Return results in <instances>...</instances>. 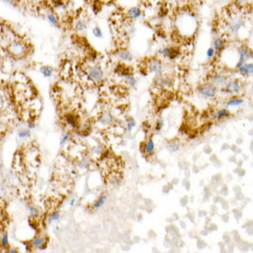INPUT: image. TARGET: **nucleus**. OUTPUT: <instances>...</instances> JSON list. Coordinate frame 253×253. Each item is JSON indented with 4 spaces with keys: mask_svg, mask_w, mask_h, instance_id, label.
<instances>
[{
    "mask_svg": "<svg viewBox=\"0 0 253 253\" xmlns=\"http://www.w3.org/2000/svg\"><path fill=\"white\" fill-rule=\"evenodd\" d=\"M225 89L229 93H237L240 90V82L236 79L230 80L225 84Z\"/></svg>",
    "mask_w": 253,
    "mask_h": 253,
    "instance_id": "6e6552de",
    "label": "nucleus"
},
{
    "mask_svg": "<svg viewBox=\"0 0 253 253\" xmlns=\"http://www.w3.org/2000/svg\"><path fill=\"white\" fill-rule=\"evenodd\" d=\"M32 2H39V1H42V0H31Z\"/></svg>",
    "mask_w": 253,
    "mask_h": 253,
    "instance_id": "c9c22d12",
    "label": "nucleus"
},
{
    "mask_svg": "<svg viewBox=\"0 0 253 253\" xmlns=\"http://www.w3.org/2000/svg\"><path fill=\"white\" fill-rule=\"evenodd\" d=\"M145 150L146 152L148 154V155H152L154 153V150H155V145H154V142L152 139H149L147 143H146V146H145Z\"/></svg>",
    "mask_w": 253,
    "mask_h": 253,
    "instance_id": "4468645a",
    "label": "nucleus"
},
{
    "mask_svg": "<svg viewBox=\"0 0 253 253\" xmlns=\"http://www.w3.org/2000/svg\"><path fill=\"white\" fill-rule=\"evenodd\" d=\"M211 82L215 85V86H219V87H223L226 84L227 82V79H226V76L222 75V74H219V75H214L212 76L211 77Z\"/></svg>",
    "mask_w": 253,
    "mask_h": 253,
    "instance_id": "1a4fd4ad",
    "label": "nucleus"
},
{
    "mask_svg": "<svg viewBox=\"0 0 253 253\" xmlns=\"http://www.w3.org/2000/svg\"><path fill=\"white\" fill-rule=\"evenodd\" d=\"M19 135H20V137H28V136H30V133L28 131H21Z\"/></svg>",
    "mask_w": 253,
    "mask_h": 253,
    "instance_id": "c756f323",
    "label": "nucleus"
},
{
    "mask_svg": "<svg viewBox=\"0 0 253 253\" xmlns=\"http://www.w3.org/2000/svg\"><path fill=\"white\" fill-rule=\"evenodd\" d=\"M147 68L149 72L155 74H160L163 69L162 62L158 58H151L147 62Z\"/></svg>",
    "mask_w": 253,
    "mask_h": 253,
    "instance_id": "39448f33",
    "label": "nucleus"
},
{
    "mask_svg": "<svg viewBox=\"0 0 253 253\" xmlns=\"http://www.w3.org/2000/svg\"><path fill=\"white\" fill-rule=\"evenodd\" d=\"M180 52L177 48H174V47H169V55H168V58L170 59V60H173L175 59L178 55H179Z\"/></svg>",
    "mask_w": 253,
    "mask_h": 253,
    "instance_id": "a211bd4d",
    "label": "nucleus"
},
{
    "mask_svg": "<svg viewBox=\"0 0 253 253\" xmlns=\"http://www.w3.org/2000/svg\"><path fill=\"white\" fill-rule=\"evenodd\" d=\"M229 115V110H219L218 112L215 113V117L217 119H221V118H224L225 116Z\"/></svg>",
    "mask_w": 253,
    "mask_h": 253,
    "instance_id": "5701e85b",
    "label": "nucleus"
},
{
    "mask_svg": "<svg viewBox=\"0 0 253 253\" xmlns=\"http://www.w3.org/2000/svg\"><path fill=\"white\" fill-rule=\"evenodd\" d=\"M214 54H215V50L214 49V48H209L208 50H207V52H206V55L209 57V58H213L214 56Z\"/></svg>",
    "mask_w": 253,
    "mask_h": 253,
    "instance_id": "a878e982",
    "label": "nucleus"
},
{
    "mask_svg": "<svg viewBox=\"0 0 253 253\" xmlns=\"http://www.w3.org/2000/svg\"><path fill=\"white\" fill-rule=\"evenodd\" d=\"M41 73L45 76V77H50L52 76L53 73H54V69L51 66L45 65V66H42L41 67Z\"/></svg>",
    "mask_w": 253,
    "mask_h": 253,
    "instance_id": "dca6fc26",
    "label": "nucleus"
},
{
    "mask_svg": "<svg viewBox=\"0 0 253 253\" xmlns=\"http://www.w3.org/2000/svg\"><path fill=\"white\" fill-rule=\"evenodd\" d=\"M74 28L76 32H84L87 28V21L83 17H78L74 20Z\"/></svg>",
    "mask_w": 253,
    "mask_h": 253,
    "instance_id": "0eeeda50",
    "label": "nucleus"
},
{
    "mask_svg": "<svg viewBox=\"0 0 253 253\" xmlns=\"http://www.w3.org/2000/svg\"><path fill=\"white\" fill-rule=\"evenodd\" d=\"M44 244V240L43 237H35L32 241V245L33 247H41L42 245Z\"/></svg>",
    "mask_w": 253,
    "mask_h": 253,
    "instance_id": "4be33fe9",
    "label": "nucleus"
},
{
    "mask_svg": "<svg viewBox=\"0 0 253 253\" xmlns=\"http://www.w3.org/2000/svg\"><path fill=\"white\" fill-rule=\"evenodd\" d=\"M163 120L162 119H159L158 121H157V126H156V130L157 131H160L161 128H162V126H163Z\"/></svg>",
    "mask_w": 253,
    "mask_h": 253,
    "instance_id": "bb28decb",
    "label": "nucleus"
},
{
    "mask_svg": "<svg viewBox=\"0 0 253 253\" xmlns=\"http://www.w3.org/2000/svg\"><path fill=\"white\" fill-rule=\"evenodd\" d=\"M239 73L244 75H251L253 73V65L252 64H244L238 68Z\"/></svg>",
    "mask_w": 253,
    "mask_h": 253,
    "instance_id": "ddd939ff",
    "label": "nucleus"
},
{
    "mask_svg": "<svg viewBox=\"0 0 253 253\" xmlns=\"http://www.w3.org/2000/svg\"><path fill=\"white\" fill-rule=\"evenodd\" d=\"M169 148L170 151L176 152V151H178L180 149V144L177 143V142H172V143H170L169 145Z\"/></svg>",
    "mask_w": 253,
    "mask_h": 253,
    "instance_id": "393cba45",
    "label": "nucleus"
},
{
    "mask_svg": "<svg viewBox=\"0 0 253 253\" xmlns=\"http://www.w3.org/2000/svg\"><path fill=\"white\" fill-rule=\"evenodd\" d=\"M245 26V20L242 15L238 13H234L227 20V30L232 34L236 35L239 32V30Z\"/></svg>",
    "mask_w": 253,
    "mask_h": 253,
    "instance_id": "f03ea898",
    "label": "nucleus"
},
{
    "mask_svg": "<svg viewBox=\"0 0 253 253\" xmlns=\"http://www.w3.org/2000/svg\"><path fill=\"white\" fill-rule=\"evenodd\" d=\"M166 1H167L169 4L172 5V6H176V5H178V3L180 1V0H166Z\"/></svg>",
    "mask_w": 253,
    "mask_h": 253,
    "instance_id": "c85d7f7f",
    "label": "nucleus"
},
{
    "mask_svg": "<svg viewBox=\"0 0 253 253\" xmlns=\"http://www.w3.org/2000/svg\"><path fill=\"white\" fill-rule=\"evenodd\" d=\"M69 139V134L67 133L65 136H64V138H63V140H62V142H61V144H64V143H65L67 140Z\"/></svg>",
    "mask_w": 253,
    "mask_h": 253,
    "instance_id": "72a5a7b5",
    "label": "nucleus"
},
{
    "mask_svg": "<svg viewBox=\"0 0 253 253\" xmlns=\"http://www.w3.org/2000/svg\"><path fill=\"white\" fill-rule=\"evenodd\" d=\"M117 55L118 57L122 60V61H125V62H129L133 59V54L132 53L127 50V49H120L117 51Z\"/></svg>",
    "mask_w": 253,
    "mask_h": 253,
    "instance_id": "9d476101",
    "label": "nucleus"
},
{
    "mask_svg": "<svg viewBox=\"0 0 253 253\" xmlns=\"http://www.w3.org/2000/svg\"><path fill=\"white\" fill-rule=\"evenodd\" d=\"M135 126H136V121L133 118H128L127 119V128H128V131L131 132Z\"/></svg>",
    "mask_w": 253,
    "mask_h": 253,
    "instance_id": "b1692460",
    "label": "nucleus"
},
{
    "mask_svg": "<svg viewBox=\"0 0 253 253\" xmlns=\"http://www.w3.org/2000/svg\"><path fill=\"white\" fill-rule=\"evenodd\" d=\"M106 200H107V195H106V194H102V195H100V196H99V199L95 202V203H94L93 207H94V208H96V209L100 208L101 206H103V204L105 203Z\"/></svg>",
    "mask_w": 253,
    "mask_h": 253,
    "instance_id": "f3484780",
    "label": "nucleus"
},
{
    "mask_svg": "<svg viewBox=\"0 0 253 253\" xmlns=\"http://www.w3.org/2000/svg\"><path fill=\"white\" fill-rule=\"evenodd\" d=\"M127 17L131 20H138L142 17V10L138 7H133L128 9Z\"/></svg>",
    "mask_w": 253,
    "mask_h": 253,
    "instance_id": "9b49d317",
    "label": "nucleus"
},
{
    "mask_svg": "<svg viewBox=\"0 0 253 253\" xmlns=\"http://www.w3.org/2000/svg\"><path fill=\"white\" fill-rule=\"evenodd\" d=\"M8 53L16 58H21L26 56V54L29 52V46L28 44L21 39L13 38L7 46Z\"/></svg>",
    "mask_w": 253,
    "mask_h": 253,
    "instance_id": "f257e3e1",
    "label": "nucleus"
},
{
    "mask_svg": "<svg viewBox=\"0 0 253 253\" xmlns=\"http://www.w3.org/2000/svg\"><path fill=\"white\" fill-rule=\"evenodd\" d=\"M199 93L206 98H213L216 94V87L213 85L206 84L199 87Z\"/></svg>",
    "mask_w": 253,
    "mask_h": 253,
    "instance_id": "423d86ee",
    "label": "nucleus"
},
{
    "mask_svg": "<svg viewBox=\"0 0 253 253\" xmlns=\"http://www.w3.org/2000/svg\"><path fill=\"white\" fill-rule=\"evenodd\" d=\"M5 105V99H4V97L3 95L0 93V110H1Z\"/></svg>",
    "mask_w": 253,
    "mask_h": 253,
    "instance_id": "cd10ccee",
    "label": "nucleus"
},
{
    "mask_svg": "<svg viewBox=\"0 0 253 253\" xmlns=\"http://www.w3.org/2000/svg\"><path fill=\"white\" fill-rule=\"evenodd\" d=\"M75 203H76V200H75V199H73V200L71 201V203H70V205H73Z\"/></svg>",
    "mask_w": 253,
    "mask_h": 253,
    "instance_id": "f704fd0d",
    "label": "nucleus"
},
{
    "mask_svg": "<svg viewBox=\"0 0 253 253\" xmlns=\"http://www.w3.org/2000/svg\"><path fill=\"white\" fill-rule=\"evenodd\" d=\"M30 212H31V214H32V215H34V214H37V209L36 208H34V207H32V206H30Z\"/></svg>",
    "mask_w": 253,
    "mask_h": 253,
    "instance_id": "2f4dec72",
    "label": "nucleus"
},
{
    "mask_svg": "<svg viewBox=\"0 0 253 253\" xmlns=\"http://www.w3.org/2000/svg\"><path fill=\"white\" fill-rule=\"evenodd\" d=\"M125 78V81L128 85H130L131 87H135L136 84V79L133 76V75H129V76H124Z\"/></svg>",
    "mask_w": 253,
    "mask_h": 253,
    "instance_id": "412c9836",
    "label": "nucleus"
},
{
    "mask_svg": "<svg viewBox=\"0 0 253 253\" xmlns=\"http://www.w3.org/2000/svg\"><path fill=\"white\" fill-rule=\"evenodd\" d=\"M2 243H3L4 246H7V244H8V236L7 235L3 236V237H2Z\"/></svg>",
    "mask_w": 253,
    "mask_h": 253,
    "instance_id": "473e14b6",
    "label": "nucleus"
},
{
    "mask_svg": "<svg viewBox=\"0 0 253 253\" xmlns=\"http://www.w3.org/2000/svg\"><path fill=\"white\" fill-rule=\"evenodd\" d=\"M92 33H93V35H94L96 38H98V39H101V38L103 37V32H102L101 29H100L99 26H95V27L92 29Z\"/></svg>",
    "mask_w": 253,
    "mask_h": 253,
    "instance_id": "aec40b11",
    "label": "nucleus"
},
{
    "mask_svg": "<svg viewBox=\"0 0 253 253\" xmlns=\"http://www.w3.org/2000/svg\"><path fill=\"white\" fill-rule=\"evenodd\" d=\"M46 19L49 21V23L54 25V26H57L59 24V19H58L57 15L52 10H49L46 13Z\"/></svg>",
    "mask_w": 253,
    "mask_h": 253,
    "instance_id": "f8f14e48",
    "label": "nucleus"
},
{
    "mask_svg": "<svg viewBox=\"0 0 253 253\" xmlns=\"http://www.w3.org/2000/svg\"><path fill=\"white\" fill-rule=\"evenodd\" d=\"M238 54H239V59L238 62L236 65V67L238 68L239 66H241L242 65L246 64V62L247 60H249L252 57V53L250 52V50L245 46V45H241L238 49H237Z\"/></svg>",
    "mask_w": 253,
    "mask_h": 253,
    "instance_id": "20e7f679",
    "label": "nucleus"
},
{
    "mask_svg": "<svg viewBox=\"0 0 253 253\" xmlns=\"http://www.w3.org/2000/svg\"><path fill=\"white\" fill-rule=\"evenodd\" d=\"M225 45V41L221 37H217L214 41V50H221Z\"/></svg>",
    "mask_w": 253,
    "mask_h": 253,
    "instance_id": "2eb2a0df",
    "label": "nucleus"
},
{
    "mask_svg": "<svg viewBox=\"0 0 253 253\" xmlns=\"http://www.w3.org/2000/svg\"><path fill=\"white\" fill-rule=\"evenodd\" d=\"M243 103V99H239V98H235V99H232L230 100H228L226 102L227 106H239Z\"/></svg>",
    "mask_w": 253,
    "mask_h": 253,
    "instance_id": "6ab92c4d",
    "label": "nucleus"
},
{
    "mask_svg": "<svg viewBox=\"0 0 253 253\" xmlns=\"http://www.w3.org/2000/svg\"><path fill=\"white\" fill-rule=\"evenodd\" d=\"M87 75L91 81L100 82L104 77V71L99 65H92L87 68Z\"/></svg>",
    "mask_w": 253,
    "mask_h": 253,
    "instance_id": "7ed1b4c3",
    "label": "nucleus"
},
{
    "mask_svg": "<svg viewBox=\"0 0 253 253\" xmlns=\"http://www.w3.org/2000/svg\"><path fill=\"white\" fill-rule=\"evenodd\" d=\"M59 217H60L59 213H54V214H52V215H51V220H57Z\"/></svg>",
    "mask_w": 253,
    "mask_h": 253,
    "instance_id": "7c9ffc66",
    "label": "nucleus"
}]
</instances>
